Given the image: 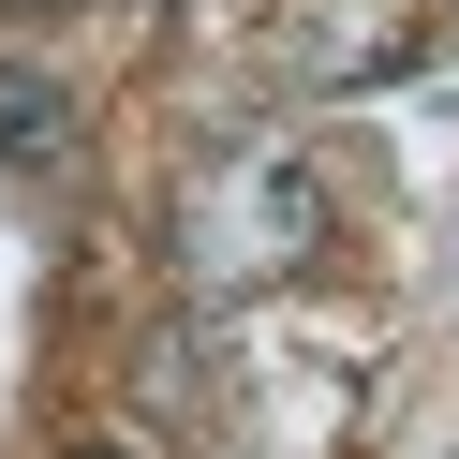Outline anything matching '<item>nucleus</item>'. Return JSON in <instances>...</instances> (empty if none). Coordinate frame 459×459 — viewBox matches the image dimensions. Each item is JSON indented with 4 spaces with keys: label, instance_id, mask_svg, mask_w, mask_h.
Segmentation results:
<instances>
[{
    "label": "nucleus",
    "instance_id": "f257e3e1",
    "mask_svg": "<svg viewBox=\"0 0 459 459\" xmlns=\"http://www.w3.org/2000/svg\"><path fill=\"white\" fill-rule=\"evenodd\" d=\"M0 163H74V90L60 74H0Z\"/></svg>",
    "mask_w": 459,
    "mask_h": 459
}]
</instances>
